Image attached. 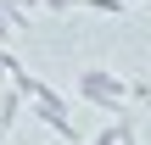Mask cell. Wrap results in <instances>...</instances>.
Segmentation results:
<instances>
[{
	"label": "cell",
	"mask_w": 151,
	"mask_h": 145,
	"mask_svg": "<svg viewBox=\"0 0 151 145\" xmlns=\"http://www.w3.org/2000/svg\"><path fill=\"white\" fill-rule=\"evenodd\" d=\"M78 89H84L95 106H106V112H123V84H118V78H106V73H84V78H78Z\"/></svg>",
	"instance_id": "1"
},
{
	"label": "cell",
	"mask_w": 151,
	"mask_h": 145,
	"mask_svg": "<svg viewBox=\"0 0 151 145\" xmlns=\"http://www.w3.org/2000/svg\"><path fill=\"white\" fill-rule=\"evenodd\" d=\"M118 145H134V123H129V117L118 123Z\"/></svg>",
	"instance_id": "4"
},
{
	"label": "cell",
	"mask_w": 151,
	"mask_h": 145,
	"mask_svg": "<svg viewBox=\"0 0 151 145\" xmlns=\"http://www.w3.org/2000/svg\"><path fill=\"white\" fill-rule=\"evenodd\" d=\"M0 34H6V17H0Z\"/></svg>",
	"instance_id": "6"
},
{
	"label": "cell",
	"mask_w": 151,
	"mask_h": 145,
	"mask_svg": "<svg viewBox=\"0 0 151 145\" xmlns=\"http://www.w3.org/2000/svg\"><path fill=\"white\" fill-rule=\"evenodd\" d=\"M34 112H39V117H45V123H50V129H56V134H62V140H78V129H73V123H67V112H62V101H56V95H50V89H45V95H39V106H34Z\"/></svg>",
	"instance_id": "2"
},
{
	"label": "cell",
	"mask_w": 151,
	"mask_h": 145,
	"mask_svg": "<svg viewBox=\"0 0 151 145\" xmlns=\"http://www.w3.org/2000/svg\"><path fill=\"white\" fill-rule=\"evenodd\" d=\"M90 145H118V123H112V129H101V134H95Z\"/></svg>",
	"instance_id": "5"
},
{
	"label": "cell",
	"mask_w": 151,
	"mask_h": 145,
	"mask_svg": "<svg viewBox=\"0 0 151 145\" xmlns=\"http://www.w3.org/2000/svg\"><path fill=\"white\" fill-rule=\"evenodd\" d=\"M17 112H22V89H6V95H0V129H11Z\"/></svg>",
	"instance_id": "3"
}]
</instances>
